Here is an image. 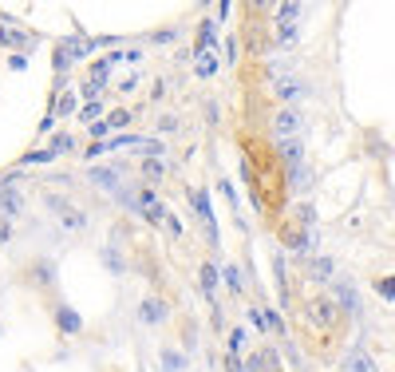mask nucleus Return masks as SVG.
Returning <instances> with one entry per match:
<instances>
[{"mask_svg": "<svg viewBox=\"0 0 395 372\" xmlns=\"http://www.w3.org/2000/svg\"><path fill=\"white\" fill-rule=\"evenodd\" d=\"M218 67H221L218 48H210V52H194V76H198V80H214V76H218Z\"/></svg>", "mask_w": 395, "mask_h": 372, "instance_id": "nucleus-18", "label": "nucleus"}, {"mask_svg": "<svg viewBox=\"0 0 395 372\" xmlns=\"http://www.w3.org/2000/svg\"><path fill=\"white\" fill-rule=\"evenodd\" d=\"M221 111H218V103H205V123H218Z\"/></svg>", "mask_w": 395, "mask_h": 372, "instance_id": "nucleus-45", "label": "nucleus"}, {"mask_svg": "<svg viewBox=\"0 0 395 372\" xmlns=\"http://www.w3.org/2000/svg\"><path fill=\"white\" fill-rule=\"evenodd\" d=\"M340 372H379V364L368 349H352V353H344V360H340Z\"/></svg>", "mask_w": 395, "mask_h": 372, "instance_id": "nucleus-14", "label": "nucleus"}, {"mask_svg": "<svg viewBox=\"0 0 395 372\" xmlns=\"http://www.w3.org/2000/svg\"><path fill=\"white\" fill-rule=\"evenodd\" d=\"M76 119H79V123H87V127H91V123H99V119H107V115H103V99H95V103H83Z\"/></svg>", "mask_w": 395, "mask_h": 372, "instance_id": "nucleus-26", "label": "nucleus"}, {"mask_svg": "<svg viewBox=\"0 0 395 372\" xmlns=\"http://www.w3.org/2000/svg\"><path fill=\"white\" fill-rule=\"evenodd\" d=\"M20 171H24V166H12V171H0V190H16V182H20Z\"/></svg>", "mask_w": 395, "mask_h": 372, "instance_id": "nucleus-35", "label": "nucleus"}, {"mask_svg": "<svg viewBox=\"0 0 395 372\" xmlns=\"http://www.w3.org/2000/svg\"><path fill=\"white\" fill-rule=\"evenodd\" d=\"M52 321H56V329H60L63 337H79V333H83V317H79L71 305H63V301L52 305Z\"/></svg>", "mask_w": 395, "mask_h": 372, "instance_id": "nucleus-9", "label": "nucleus"}, {"mask_svg": "<svg viewBox=\"0 0 395 372\" xmlns=\"http://www.w3.org/2000/svg\"><path fill=\"white\" fill-rule=\"evenodd\" d=\"M47 151H52V159H60V155H71V151H76V135H71V131H60V135H52V139H47Z\"/></svg>", "mask_w": 395, "mask_h": 372, "instance_id": "nucleus-22", "label": "nucleus"}, {"mask_svg": "<svg viewBox=\"0 0 395 372\" xmlns=\"http://www.w3.org/2000/svg\"><path fill=\"white\" fill-rule=\"evenodd\" d=\"M304 321L316 325V329H332V325H340V305L332 297H308L304 301Z\"/></svg>", "mask_w": 395, "mask_h": 372, "instance_id": "nucleus-2", "label": "nucleus"}, {"mask_svg": "<svg viewBox=\"0 0 395 372\" xmlns=\"http://www.w3.org/2000/svg\"><path fill=\"white\" fill-rule=\"evenodd\" d=\"M162 178H166V162L162 159H142V182H146V186H155Z\"/></svg>", "mask_w": 395, "mask_h": 372, "instance_id": "nucleus-24", "label": "nucleus"}, {"mask_svg": "<svg viewBox=\"0 0 395 372\" xmlns=\"http://www.w3.org/2000/svg\"><path fill=\"white\" fill-rule=\"evenodd\" d=\"M332 301L340 305L344 317H360V309H363L360 289H356V281H352V277H336V281H332Z\"/></svg>", "mask_w": 395, "mask_h": 372, "instance_id": "nucleus-3", "label": "nucleus"}, {"mask_svg": "<svg viewBox=\"0 0 395 372\" xmlns=\"http://www.w3.org/2000/svg\"><path fill=\"white\" fill-rule=\"evenodd\" d=\"M313 91H316L313 83L297 80V76H277V80H273V96L281 99V107H297V103H304Z\"/></svg>", "mask_w": 395, "mask_h": 372, "instance_id": "nucleus-1", "label": "nucleus"}, {"mask_svg": "<svg viewBox=\"0 0 395 372\" xmlns=\"http://www.w3.org/2000/svg\"><path fill=\"white\" fill-rule=\"evenodd\" d=\"M225 369H229V372H245V364H241V356H229V360H225Z\"/></svg>", "mask_w": 395, "mask_h": 372, "instance_id": "nucleus-48", "label": "nucleus"}, {"mask_svg": "<svg viewBox=\"0 0 395 372\" xmlns=\"http://www.w3.org/2000/svg\"><path fill=\"white\" fill-rule=\"evenodd\" d=\"M198 285H202V297L210 305H218V285H221V270L214 261H205L202 270H198Z\"/></svg>", "mask_w": 395, "mask_h": 372, "instance_id": "nucleus-13", "label": "nucleus"}, {"mask_svg": "<svg viewBox=\"0 0 395 372\" xmlns=\"http://www.w3.org/2000/svg\"><path fill=\"white\" fill-rule=\"evenodd\" d=\"M245 372H265V360H261V353L245 356Z\"/></svg>", "mask_w": 395, "mask_h": 372, "instance_id": "nucleus-41", "label": "nucleus"}, {"mask_svg": "<svg viewBox=\"0 0 395 372\" xmlns=\"http://www.w3.org/2000/svg\"><path fill=\"white\" fill-rule=\"evenodd\" d=\"M79 107H83V103H79L76 91H63V96L56 99V111H52V115H60V119H63V115H79Z\"/></svg>", "mask_w": 395, "mask_h": 372, "instance_id": "nucleus-25", "label": "nucleus"}, {"mask_svg": "<svg viewBox=\"0 0 395 372\" xmlns=\"http://www.w3.org/2000/svg\"><path fill=\"white\" fill-rule=\"evenodd\" d=\"M158 364H162V372H186V369H190V356L182 353V349L166 344V349L158 353Z\"/></svg>", "mask_w": 395, "mask_h": 372, "instance_id": "nucleus-20", "label": "nucleus"}, {"mask_svg": "<svg viewBox=\"0 0 395 372\" xmlns=\"http://www.w3.org/2000/svg\"><path fill=\"white\" fill-rule=\"evenodd\" d=\"M261 360H265V372H281V356H277V349H261Z\"/></svg>", "mask_w": 395, "mask_h": 372, "instance_id": "nucleus-37", "label": "nucleus"}, {"mask_svg": "<svg viewBox=\"0 0 395 372\" xmlns=\"http://www.w3.org/2000/svg\"><path fill=\"white\" fill-rule=\"evenodd\" d=\"M56 281H60V274H56V261L52 258L32 261L24 270V285H32V289H56Z\"/></svg>", "mask_w": 395, "mask_h": 372, "instance_id": "nucleus-5", "label": "nucleus"}, {"mask_svg": "<svg viewBox=\"0 0 395 372\" xmlns=\"http://www.w3.org/2000/svg\"><path fill=\"white\" fill-rule=\"evenodd\" d=\"M178 40V28H162V32H150V44H174Z\"/></svg>", "mask_w": 395, "mask_h": 372, "instance_id": "nucleus-38", "label": "nucleus"}, {"mask_svg": "<svg viewBox=\"0 0 395 372\" xmlns=\"http://www.w3.org/2000/svg\"><path fill=\"white\" fill-rule=\"evenodd\" d=\"M91 83H95V87H107V83H111V64H107V60H95V64H91Z\"/></svg>", "mask_w": 395, "mask_h": 372, "instance_id": "nucleus-34", "label": "nucleus"}, {"mask_svg": "<svg viewBox=\"0 0 395 372\" xmlns=\"http://www.w3.org/2000/svg\"><path fill=\"white\" fill-rule=\"evenodd\" d=\"M99 261H103V270L107 274H115V277H123L126 274V258L119 254V245H115V238H111L103 250H99Z\"/></svg>", "mask_w": 395, "mask_h": 372, "instance_id": "nucleus-19", "label": "nucleus"}, {"mask_svg": "<svg viewBox=\"0 0 395 372\" xmlns=\"http://www.w3.org/2000/svg\"><path fill=\"white\" fill-rule=\"evenodd\" d=\"M131 119H135V115L126 111V107H111V111H107V123H111V131H115V135H119L123 127H131Z\"/></svg>", "mask_w": 395, "mask_h": 372, "instance_id": "nucleus-29", "label": "nucleus"}, {"mask_svg": "<svg viewBox=\"0 0 395 372\" xmlns=\"http://www.w3.org/2000/svg\"><path fill=\"white\" fill-rule=\"evenodd\" d=\"M8 242H12V222L0 218V245H8Z\"/></svg>", "mask_w": 395, "mask_h": 372, "instance_id": "nucleus-43", "label": "nucleus"}, {"mask_svg": "<svg viewBox=\"0 0 395 372\" xmlns=\"http://www.w3.org/2000/svg\"><path fill=\"white\" fill-rule=\"evenodd\" d=\"M139 87V76H126V80H119V91H135Z\"/></svg>", "mask_w": 395, "mask_h": 372, "instance_id": "nucleus-46", "label": "nucleus"}, {"mask_svg": "<svg viewBox=\"0 0 395 372\" xmlns=\"http://www.w3.org/2000/svg\"><path fill=\"white\" fill-rule=\"evenodd\" d=\"M221 277H225V285H229L237 297L245 293V277H241V270H237V265H225V270H221Z\"/></svg>", "mask_w": 395, "mask_h": 372, "instance_id": "nucleus-30", "label": "nucleus"}, {"mask_svg": "<svg viewBox=\"0 0 395 372\" xmlns=\"http://www.w3.org/2000/svg\"><path fill=\"white\" fill-rule=\"evenodd\" d=\"M297 226H300V230H316V210H313V202H300V206H297Z\"/></svg>", "mask_w": 395, "mask_h": 372, "instance_id": "nucleus-31", "label": "nucleus"}, {"mask_svg": "<svg viewBox=\"0 0 395 372\" xmlns=\"http://www.w3.org/2000/svg\"><path fill=\"white\" fill-rule=\"evenodd\" d=\"M308 281H313V285H332V281H336V261H332L328 254L308 258Z\"/></svg>", "mask_w": 395, "mask_h": 372, "instance_id": "nucleus-12", "label": "nucleus"}, {"mask_svg": "<svg viewBox=\"0 0 395 372\" xmlns=\"http://www.w3.org/2000/svg\"><path fill=\"white\" fill-rule=\"evenodd\" d=\"M273 277H277L281 297H289V274H284V258H281V254H273Z\"/></svg>", "mask_w": 395, "mask_h": 372, "instance_id": "nucleus-32", "label": "nucleus"}, {"mask_svg": "<svg viewBox=\"0 0 395 372\" xmlns=\"http://www.w3.org/2000/svg\"><path fill=\"white\" fill-rule=\"evenodd\" d=\"M162 230H166V234H170V238H182V222H178V218H174V214H170V218H166V226H162Z\"/></svg>", "mask_w": 395, "mask_h": 372, "instance_id": "nucleus-42", "label": "nucleus"}, {"mask_svg": "<svg viewBox=\"0 0 395 372\" xmlns=\"http://www.w3.org/2000/svg\"><path fill=\"white\" fill-rule=\"evenodd\" d=\"M166 317H170V305H166L162 297H142L139 301V325H150V329H155V325H162Z\"/></svg>", "mask_w": 395, "mask_h": 372, "instance_id": "nucleus-10", "label": "nucleus"}, {"mask_svg": "<svg viewBox=\"0 0 395 372\" xmlns=\"http://www.w3.org/2000/svg\"><path fill=\"white\" fill-rule=\"evenodd\" d=\"M142 218H146L150 226H166V218H170V210H166L162 202H155V206H146V210H142Z\"/></svg>", "mask_w": 395, "mask_h": 372, "instance_id": "nucleus-33", "label": "nucleus"}, {"mask_svg": "<svg viewBox=\"0 0 395 372\" xmlns=\"http://www.w3.org/2000/svg\"><path fill=\"white\" fill-rule=\"evenodd\" d=\"M300 131H304L300 107H277V115H273V139H297Z\"/></svg>", "mask_w": 395, "mask_h": 372, "instance_id": "nucleus-4", "label": "nucleus"}, {"mask_svg": "<svg viewBox=\"0 0 395 372\" xmlns=\"http://www.w3.org/2000/svg\"><path fill=\"white\" fill-rule=\"evenodd\" d=\"M190 202H194V214L205 222V238H210V245H218V222H214V202H210V190H190Z\"/></svg>", "mask_w": 395, "mask_h": 372, "instance_id": "nucleus-6", "label": "nucleus"}, {"mask_svg": "<svg viewBox=\"0 0 395 372\" xmlns=\"http://www.w3.org/2000/svg\"><path fill=\"white\" fill-rule=\"evenodd\" d=\"M313 182V166H289V186L293 190H304Z\"/></svg>", "mask_w": 395, "mask_h": 372, "instance_id": "nucleus-27", "label": "nucleus"}, {"mask_svg": "<svg viewBox=\"0 0 395 372\" xmlns=\"http://www.w3.org/2000/svg\"><path fill=\"white\" fill-rule=\"evenodd\" d=\"M135 155H142V159H162V155H166V143L155 139V135H142L139 146H135Z\"/></svg>", "mask_w": 395, "mask_h": 372, "instance_id": "nucleus-23", "label": "nucleus"}, {"mask_svg": "<svg viewBox=\"0 0 395 372\" xmlns=\"http://www.w3.org/2000/svg\"><path fill=\"white\" fill-rule=\"evenodd\" d=\"M8 67H12V72H24V67H28V52H24V56H8Z\"/></svg>", "mask_w": 395, "mask_h": 372, "instance_id": "nucleus-44", "label": "nucleus"}, {"mask_svg": "<svg viewBox=\"0 0 395 372\" xmlns=\"http://www.w3.org/2000/svg\"><path fill=\"white\" fill-rule=\"evenodd\" d=\"M304 12L300 4H293V0H284V4H277L273 8V17H277V28H297V17Z\"/></svg>", "mask_w": 395, "mask_h": 372, "instance_id": "nucleus-21", "label": "nucleus"}, {"mask_svg": "<svg viewBox=\"0 0 395 372\" xmlns=\"http://www.w3.org/2000/svg\"><path fill=\"white\" fill-rule=\"evenodd\" d=\"M67 234H87V226H91V214L83 210V206H67V210L56 218Z\"/></svg>", "mask_w": 395, "mask_h": 372, "instance_id": "nucleus-17", "label": "nucleus"}, {"mask_svg": "<svg viewBox=\"0 0 395 372\" xmlns=\"http://www.w3.org/2000/svg\"><path fill=\"white\" fill-rule=\"evenodd\" d=\"M245 337H249L245 329H229V356H237L241 349H245Z\"/></svg>", "mask_w": 395, "mask_h": 372, "instance_id": "nucleus-36", "label": "nucleus"}, {"mask_svg": "<svg viewBox=\"0 0 395 372\" xmlns=\"http://www.w3.org/2000/svg\"><path fill=\"white\" fill-rule=\"evenodd\" d=\"M379 297L395 301V277H383V281H379Z\"/></svg>", "mask_w": 395, "mask_h": 372, "instance_id": "nucleus-40", "label": "nucleus"}, {"mask_svg": "<svg viewBox=\"0 0 395 372\" xmlns=\"http://www.w3.org/2000/svg\"><path fill=\"white\" fill-rule=\"evenodd\" d=\"M56 48L67 52V56H71V64H76V60H87V56L99 48V40H87V36H67V40H60Z\"/></svg>", "mask_w": 395, "mask_h": 372, "instance_id": "nucleus-16", "label": "nucleus"}, {"mask_svg": "<svg viewBox=\"0 0 395 372\" xmlns=\"http://www.w3.org/2000/svg\"><path fill=\"white\" fill-rule=\"evenodd\" d=\"M225 60H229V64L237 60V40H225Z\"/></svg>", "mask_w": 395, "mask_h": 372, "instance_id": "nucleus-47", "label": "nucleus"}, {"mask_svg": "<svg viewBox=\"0 0 395 372\" xmlns=\"http://www.w3.org/2000/svg\"><path fill=\"white\" fill-rule=\"evenodd\" d=\"M178 127H182V123H178V115H170V111L158 115V131H178Z\"/></svg>", "mask_w": 395, "mask_h": 372, "instance_id": "nucleus-39", "label": "nucleus"}, {"mask_svg": "<svg viewBox=\"0 0 395 372\" xmlns=\"http://www.w3.org/2000/svg\"><path fill=\"white\" fill-rule=\"evenodd\" d=\"M32 44H36V32L16 28L12 20L0 24V48H12V56H24V48H32Z\"/></svg>", "mask_w": 395, "mask_h": 372, "instance_id": "nucleus-7", "label": "nucleus"}, {"mask_svg": "<svg viewBox=\"0 0 395 372\" xmlns=\"http://www.w3.org/2000/svg\"><path fill=\"white\" fill-rule=\"evenodd\" d=\"M87 178H91V186L107 190V195L123 190V166H87Z\"/></svg>", "mask_w": 395, "mask_h": 372, "instance_id": "nucleus-8", "label": "nucleus"}, {"mask_svg": "<svg viewBox=\"0 0 395 372\" xmlns=\"http://www.w3.org/2000/svg\"><path fill=\"white\" fill-rule=\"evenodd\" d=\"M277 155H281V162L284 166H304V155H308V151H304V139H277Z\"/></svg>", "mask_w": 395, "mask_h": 372, "instance_id": "nucleus-15", "label": "nucleus"}, {"mask_svg": "<svg viewBox=\"0 0 395 372\" xmlns=\"http://www.w3.org/2000/svg\"><path fill=\"white\" fill-rule=\"evenodd\" d=\"M67 206H71V202H67L63 195H56V190H44V210L52 214V218H60V214L67 210Z\"/></svg>", "mask_w": 395, "mask_h": 372, "instance_id": "nucleus-28", "label": "nucleus"}, {"mask_svg": "<svg viewBox=\"0 0 395 372\" xmlns=\"http://www.w3.org/2000/svg\"><path fill=\"white\" fill-rule=\"evenodd\" d=\"M24 210H28V195L20 186L16 190H0V218L16 222V218H24Z\"/></svg>", "mask_w": 395, "mask_h": 372, "instance_id": "nucleus-11", "label": "nucleus"}]
</instances>
